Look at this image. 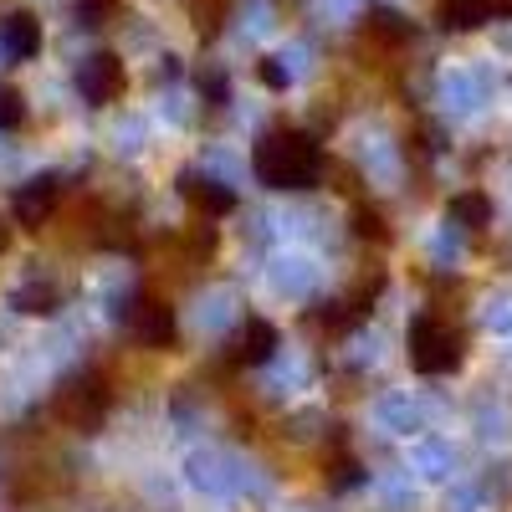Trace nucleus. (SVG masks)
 <instances>
[{
    "label": "nucleus",
    "instance_id": "obj_1",
    "mask_svg": "<svg viewBox=\"0 0 512 512\" xmlns=\"http://www.w3.org/2000/svg\"><path fill=\"white\" fill-rule=\"evenodd\" d=\"M251 164L262 175V185H272V190H308L323 175V149L303 128H267Z\"/></svg>",
    "mask_w": 512,
    "mask_h": 512
},
{
    "label": "nucleus",
    "instance_id": "obj_2",
    "mask_svg": "<svg viewBox=\"0 0 512 512\" xmlns=\"http://www.w3.org/2000/svg\"><path fill=\"white\" fill-rule=\"evenodd\" d=\"M461 354H466V338H461L446 318L420 313V318L410 323V364H415L420 374H451V369L461 364Z\"/></svg>",
    "mask_w": 512,
    "mask_h": 512
},
{
    "label": "nucleus",
    "instance_id": "obj_3",
    "mask_svg": "<svg viewBox=\"0 0 512 512\" xmlns=\"http://www.w3.org/2000/svg\"><path fill=\"white\" fill-rule=\"evenodd\" d=\"M57 415L72 425V431H98L103 415H108V390L98 379H77L57 395Z\"/></svg>",
    "mask_w": 512,
    "mask_h": 512
},
{
    "label": "nucleus",
    "instance_id": "obj_4",
    "mask_svg": "<svg viewBox=\"0 0 512 512\" xmlns=\"http://www.w3.org/2000/svg\"><path fill=\"white\" fill-rule=\"evenodd\" d=\"M77 88H82V98L88 103H113L118 93H123V62L113 57V52H98V57H88L82 62V72H77Z\"/></svg>",
    "mask_w": 512,
    "mask_h": 512
},
{
    "label": "nucleus",
    "instance_id": "obj_5",
    "mask_svg": "<svg viewBox=\"0 0 512 512\" xmlns=\"http://www.w3.org/2000/svg\"><path fill=\"white\" fill-rule=\"evenodd\" d=\"M272 349H277V328L262 323V318H251V323L236 328V338H231V359H236V364H267Z\"/></svg>",
    "mask_w": 512,
    "mask_h": 512
},
{
    "label": "nucleus",
    "instance_id": "obj_6",
    "mask_svg": "<svg viewBox=\"0 0 512 512\" xmlns=\"http://www.w3.org/2000/svg\"><path fill=\"white\" fill-rule=\"evenodd\" d=\"M52 205H57V185H52V180H31V185L16 195V221L31 226V231H41V221L52 216Z\"/></svg>",
    "mask_w": 512,
    "mask_h": 512
},
{
    "label": "nucleus",
    "instance_id": "obj_7",
    "mask_svg": "<svg viewBox=\"0 0 512 512\" xmlns=\"http://www.w3.org/2000/svg\"><path fill=\"white\" fill-rule=\"evenodd\" d=\"M134 328H139V338H144V344L164 349L169 338H175V313H169L164 303H154V297H144V303L134 308Z\"/></svg>",
    "mask_w": 512,
    "mask_h": 512
},
{
    "label": "nucleus",
    "instance_id": "obj_8",
    "mask_svg": "<svg viewBox=\"0 0 512 512\" xmlns=\"http://www.w3.org/2000/svg\"><path fill=\"white\" fill-rule=\"evenodd\" d=\"M0 41H6V52L16 57V62H31L36 52H41V21L36 16H11L6 26H0Z\"/></svg>",
    "mask_w": 512,
    "mask_h": 512
},
{
    "label": "nucleus",
    "instance_id": "obj_9",
    "mask_svg": "<svg viewBox=\"0 0 512 512\" xmlns=\"http://www.w3.org/2000/svg\"><path fill=\"white\" fill-rule=\"evenodd\" d=\"M446 210H451V221H461L466 231H482V226H492V200H487L482 190H466V195H456Z\"/></svg>",
    "mask_w": 512,
    "mask_h": 512
},
{
    "label": "nucleus",
    "instance_id": "obj_10",
    "mask_svg": "<svg viewBox=\"0 0 512 512\" xmlns=\"http://www.w3.org/2000/svg\"><path fill=\"white\" fill-rule=\"evenodd\" d=\"M185 195H190L200 210H210V216H226V210H236V195H231V190H221L216 180H200V175H185Z\"/></svg>",
    "mask_w": 512,
    "mask_h": 512
},
{
    "label": "nucleus",
    "instance_id": "obj_11",
    "mask_svg": "<svg viewBox=\"0 0 512 512\" xmlns=\"http://www.w3.org/2000/svg\"><path fill=\"white\" fill-rule=\"evenodd\" d=\"M482 21H492L487 0H446L441 6V26L446 31H477Z\"/></svg>",
    "mask_w": 512,
    "mask_h": 512
},
{
    "label": "nucleus",
    "instance_id": "obj_12",
    "mask_svg": "<svg viewBox=\"0 0 512 512\" xmlns=\"http://www.w3.org/2000/svg\"><path fill=\"white\" fill-rule=\"evenodd\" d=\"M52 303H57L52 287H26V292H16V308H21V313H52Z\"/></svg>",
    "mask_w": 512,
    "mask_h": 512
},
{
    "label": "nucleus",
    "instance_id": "obj_13",
    "mask_svg": "<svg viewBox=\"0 0 512 512\" xmlns=\"http://www.w3.org/2000/svg\"><path fill=\"white\" fill-rule=\"evenodd\" d=\"M26 118V108H21V93L16 88H0V128H16Z\"/></svg>",
    "mask_w": 512,
    "mask_h": 512
},
{
    "label": "nucleus",
    "instance_id": "obj_14",
    "mask_svg": "<svg viewBox=\"0 0 512 512\" xmlns=\"http://www.w3.org/2000/svg\"><path fill=\"white\" fill-rule=\"evenodd\" d=\"M487 11L492 16H512V0H487Z\"/></svg>",
    "mask_w": 512,
    "mask_h": 512
},
{
    "label": "nucleus",
    "instance_id": "obj_15",
    "mask_svg": "<svg viewBox=\"0 0 512 512\" xmlns=\"http://www.w3.org/2000/svg\"><path fill=\"white\" fill-rule=\"evenodd\" d=\"M6 246H11V221L0 216V251H6Z\"/></svg>",
    "mask_w": 512,
    "mask_h": 512
}]
</instances>
